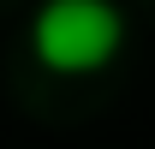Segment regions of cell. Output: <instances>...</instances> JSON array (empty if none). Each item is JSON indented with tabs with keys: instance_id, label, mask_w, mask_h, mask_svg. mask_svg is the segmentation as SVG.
Returning a JSON list of instances; mask_svg holds the SVG:
<instances>
[{
	"instance_id": "cell-1",
	"label": "cell",
	"mask_w": 155,
	"mask_h": 149,
	"mask_svg": "<svg viewBox=\"0 0 155 149\" xmlns=\"http://www.w3.org/2000/svg\"><path fill=\"white\" fill-rule=\"evenodd\" d=\"M30 48L48 72H101L125 48V18L114 0H42Z\"/></svg>"
}]
</instances>
